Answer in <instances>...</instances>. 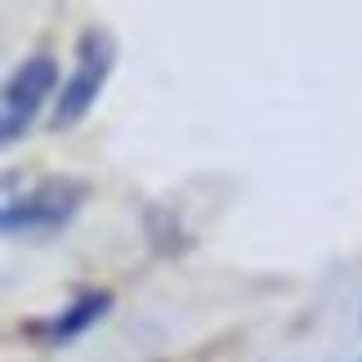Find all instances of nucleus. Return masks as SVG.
Returning <instances> with one entry per match:
<instances>
[{"label":"nucleus","instance_id":"3","mask_svg":"<svg viewBox=\"0 0 362 362\" xmlns=\"http://www.w3.org/2000/svg\"><path fill=\"white\" fill-rule=\"evenodd\" d=\"M59 59L54 54H32L9 72L5 94H0V139L5 144H18V139L32 130V121L40 117V107L49 99H59Z\"/></svg>","mask_w":362,"mask_h":362},{"label":"nucleus","instance_id":"2","mask_svg":"<svg viewBox=\"0 0 362 362\" xmlns=\"http://www.w3.org/2000/svg\"><path fill=\"white\" fill-rule=\"evenodd\" d=\"M117 67V40L107 27H86L76 40V67L63 81L59 99H54V130H76L94 112L99 94Z\"/></svg>","mask_w":362,"mask_h":362},{"label":"nucleus","instance_id":"4","mask_svg":"<svg viewBox=\"0 0 362 362\" xmlns=\"http://www.w3.org/2000/svg\"><path fill=\"white\" fill-rule=\"evenodd\" d=\"M112 304H117V296H112V291H103V286H99V291H81V296L67 304V309H59V313L49 317V322H36L32 336H36L40 344H49V349H63V344L81 340L90 327H99Z\"/></svg>","mask_w":362,"mask_h":362},{"label":"nucleus","instance_id":"1","mask_svg":"<svg viewBox=\"0 0 362 362\" xmlns=\"http://www.w3.org/2000/svg\"><path fill=\"white\" fill-rule=\"evenodd\" d=\"M86 197H90L86 179H72V175L36 179V184L23 188L18 197H5L0 228H5V238H49V233L67 228L81 215Z\"/></svg>","mask_w":362,"mask_h":362}]
</instances>
